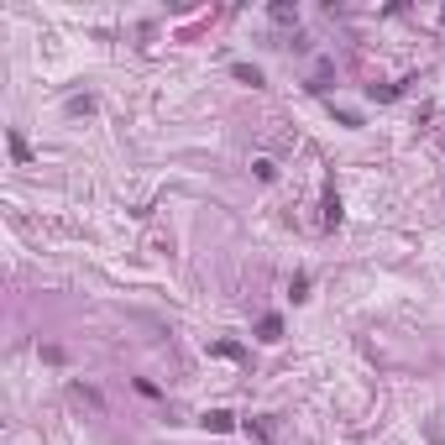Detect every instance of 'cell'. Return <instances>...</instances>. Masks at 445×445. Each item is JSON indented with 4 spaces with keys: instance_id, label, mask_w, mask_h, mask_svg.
I'll return each mask as SVG.
<instances>
[{
    "instance_id": "6da1fadb",
    "label": "cell",
    "mask_w": 445,
    "mask_h": 445,
    "mask_svg": "<svg viewBox=\"0 0 445 445\" xmlns=\"http://www.w3.org/2000/svg\"><path fill=\"white\" fill-rule=\"evenodd\" d=\"M199 424H205L210 435H225V429H236V414H225V409H210V414H205Z\"/></svg>"
},
{
    "instance_id": "7a4b0ae2",
    "label": "cell",
    "mask_w": 445,
    "mask_h": 445,
    "mask_svg": "<svg viewBox=\"0 0 445 445\" xmlns=\"http://www.w3.org/2000/svg\"><path fill=\"white\" fill-rule=\"evenodd\" d=\"M247 435H252V440H262V445H273L278 429H273V419H267V414H257V419H247Z\"/></svg>"
},
{
    "instance_id": "3957f363",
    "label": "cell",
    "mask_w": 445,
    "mask_h": 445,
    "mask_svg": "<svg viewBox=\"0 0 445 445\" xmlns=\"http://www.w3.org/2000/svg\"><path fill=\"white\" fill-rule=\"evenodd\" d=\"M278 335H283V320L278 315H262L257 320V341H278Z\"/></svg>"
},
{
    "instance_id": "277c9868",
    "label": "cell",
    "mask_w": 445,
    "mask_h": 445,
    "mask_svg": "<svg viewBox=\"0 0 445 445\" xmlns=\"http://www.w3.org/2000/svg\"><path fill=\"white\" fill-rule=\"evenodd\" d=\"M236 79H241V84H252V89H257L262 84V69H257V63H236V69H231Z\"/></svg>"
},
{
    "instance_id": "5b68a950",
    "label": "cell",
    "mask_w": 445,
    "mask_h": 445,
    "mask_svg": "<svg viewBox=\"0 0 445 445\" xmlns=\"http://www.w3.org/2000/svg\"><path fill=\"white\" fill-rule=\"evenodd\" d=\"M267 16H273L278 26H293V21H299V6H283V0H278V6L267 11Z\"/></svg>"
},
{
    "instance_id": "8992f818",
    "label": "cell",
    "mask_w": 445,
    "mask_h": 445,
    "mask_svg": "<svg viewBox=\"0 0 445 445\" xmlns=\"http://www.w3.org/2000/svg\"><path fill=\"white\" fill-rule=\"evenodd\" d=\"M367 94H372V100H398V94H403V84H372Z\"/></svg>"
},
{
    "instance_id": "52a82bcc",
    "label": "cell",
    "mask_w": 445,
    "mask_h": 445,
    "mask_svg": "<svg viewBox=\"0 0 445 445\" xmlns=\"http://www.w3.org/2000/svg\"><path fill=\"white\" fill-rule=\"evenodd\" d=\"M325 225H341V199L325 194Z\"/></svg>"
},
{
    "instance_id": "ba28073f",
    "label": "cell",
    "mask_w": 445,
    "mask_h": 445,
    "mask_svg": "<svg viewBox=\"0 0 445 445\" xmlns=\"http://www.w3.org/2000/svg\"><path fill=\"white\" fill-rule=\"evenodd\" d=\"M11 157H16V163H26V157H32V147H26L16 131H11Z\"/></svg>"
},
{
    "instance_id": "9c48e42d",
    "label": "cell",
    "mask_w": 445,
    "mask_h": 445,
    "mask_svg": "<svg viewBox=\"0 0 445 445\" xmlns=\"http://www.w3.org/2000/svg\"><path fill=\"white\" fill-rule=\"evenodd\" d=\"M69 111H74V116H89V111H94V100H89V94H74Z\"/></svg>"
},
{
    "instance_id": "30bf717a",
    "label": "cell",
    "mask_w": 445,
    "mask_h": 445,
    "mask_svg": "<svg viewBox=\"0 0 445 445\" xmlns=\"http://www.w3.org/2000/svg\"><path fill=\"white\" fill-rule=\"evenodd\" d=\"M252 168H257V179H262V184H273V179H278V168L267 163V157H257V163H252Z\"/></svg>"
},
{
    "instance_id": "8fae6325",
    "label": "cell",
    "mask_w": 445,
    "mask_h": 445,
    "mask_svg": "<svg viewBox=\"0 0 445 445\" xmlns=\"http://www.w3.org/2000/svg\"><path fill=\"white\" fill-rule=\"evenodd\" d=\"M440 21H445V16H440Z\"/></svg>"
}]
</instances>
